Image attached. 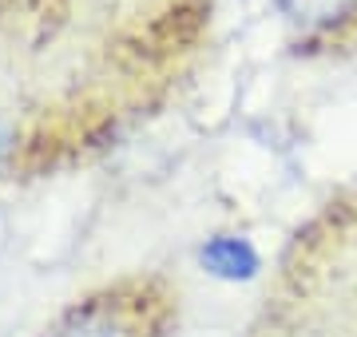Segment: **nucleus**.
<instances>
[{"label": "nucleus", "mask_w": 357, "mask_h": 337, "mask_svg": "<svg viewBox=\"0 0 357 337\" xmlns=\"http://www.w3.org/2000/svg\"><path fill=\"white\" fill-rule=\"evenodd\" d=\"M199 262H203L206 274H215L222 282H250L262 266L258 250L246 242V238H234V234H218L211 238L203 250H199Z\"/></svg>", "instance_id": "obj_1"}, {"label": "nucleus", "mask_w": 357, "mask_h": 337, "mask_svg": "<svg viewBox=\"0 0 357 337\" xmlns=\"http://www.w3.org/2000/svg\"><path fill=\"white\" fill-rule=\"evenodd\" d=\"M354 0H278V8L290 16L294 24H306V28H318V24H330L337 16L349 13Z\"/></svg>", "instance_id": "obj_2"}, {"label": "nucleus", "mask_w": 357, "mask_h": 337, "mask_svg": "<svg viewBox=\"0 0 357 337\" xmlns=\"http://www.w3.org/2000/svg\"><path fill=\"white\" fill-rule=\"evenodd\" d=\"M56 337H115V325H112V318H103V313H79V318H72Z\"/></svg>", "instance_id": "obj_3"}]
</instances>
